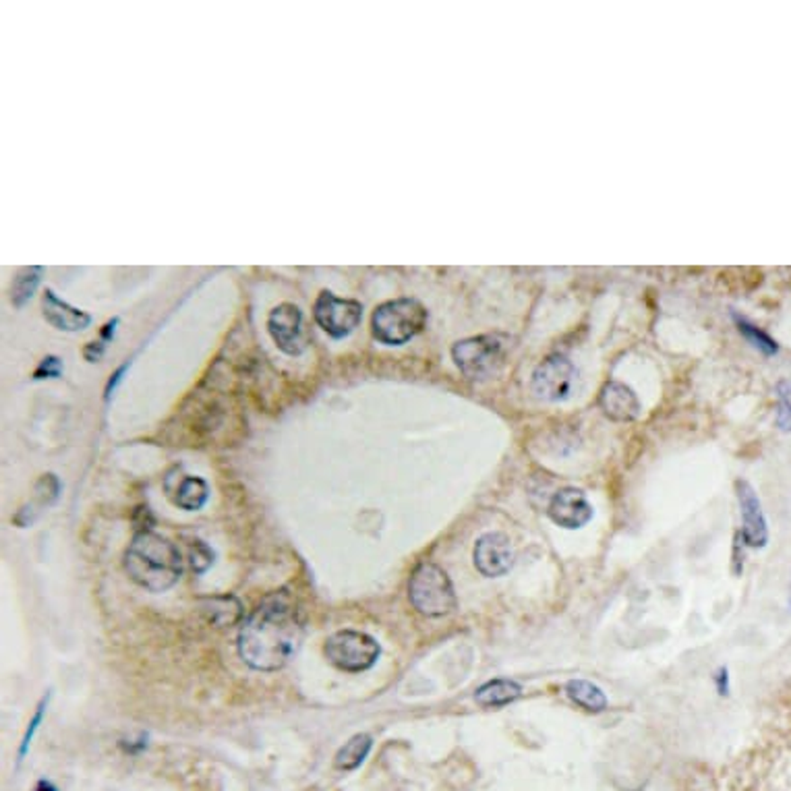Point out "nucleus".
Listing matches in <instances>:
<instances>
[{"label":"nucleus","mask_w":791,"mask_h":791,"mask_svg":"<svg viewBox=\"0 0 791 791\" xmlns=\"http://www.w3.org/2000/svg\"><path fill=\"white\" fill-rule=\"evenodd\" d=\"M303 638L298 609L286 591L259 603L238 634V653L257 671H276L289 663Z\"/></svg>","instance_id":"nucleus-1"},{"label":"nucleus","mask_w":791,"mask_h":791,"mask_svg":"<svg viewBox=\"0 0 791 791\" xmlns=\"http://www.w3.org/2000/svg\"><path fill=\"white\" fill-rule=\"evenodd\" d=\"M125 570L133 582L152 592H164L179 582L182 557L168 538L149 530L135 535L125 554Z\"/></svg>","instance_id":"nucleus-2"},{"label":"nucleus","mask_w":791,"mask_h":791,"mask_svg":"<svg viewBox=\"0 0 791 791\" xmlns=\"http://www.w3.org/2000/svg\"><path fill=\"white\" fill-rule=\"evenodd\" d=\"M427 325V309L417 298H394L375 307L371 317V332L378 342L387 346H402L419 336Z\"/></svg>","instance_id":"nucleus-3"},{"label":"nucleus","mask_w":791,"mask_h":791,"mask_svg":"<svg viewBox=\"0 0 791 791\" xmlns=\"http://www.w3.org/2000/svg\"><path fill=\"white\" fill-rule=\"evenodd\" d=\"M510 340L502 333H481L454 344L452 359L468 379H489L506 363Z\"/></svg>","instance_id":"nucleus-4"},{"label":"nucleus","mask_w":791,"mask_h":791,"mask_svg":"<svg viewBox=\"0 0 791 791\" xmlns=\"http://www.w3.org/2000/svg\"><path fill=\"white\" fill-rule=\"evenodd\" d=\"M408 599L414 609L427 618H441L454 611L456 592L446 570L438 564L425 562L417 565L408 582Z\"/></svg>","instance_id":"nucleus-5"},{"label":"nucleus","mask_w":791,"mask_h":791,"mask_svg":"<svg viewBox=\"0 0 791 791\" xmlns=\"http://www.w3.org/2000/svg\"><path fill=\"white\" fill-rule=\"evenodd\" d=\"M379 644L365 632L340 630L332 634L325 643V657L333 667L342 671H367L379 659Z\"/></svg>","instance_id":"nucleus-6"},{"label":"nucleus","mask_w":791,"mask_h":791,"mask_svg":"<svg viewBox=\"0 0 791 791\" xmlns=\"http://www.w3.org/2000/svg\"><path fill=\"white\" fill-rule=\"evenodd\" d=\"M313 317L327 336L340 340L357 330L363 319V305L351 298H338L330 290H322L313 305Z\"/></svg>","instance_id":"nucleus-7"},{"label":"nucleus","mask_w":791,"mask_h":791,"mask_svg":"<svg viewBox=\"0 0 791 791\" xmlns=\"http://www.w3.org/2000/svg\"><path fill=\"white\" fill-rule=\"evenodd\" d=\"M576 367L568 357L551 354L533 373V392L547 402L565 400L576 384Z\"/></svg>","instance_id":"nucleus-8"},{"label":"nucleus","mask_w":791,"mask_h":791,"mask_svg":"<svg viewBox=\"0 0 791 791\" xmlns=\"http://www.w3.org/2000/svg\"><path fill=\"white\" fill-rule=\"evenodd\" d=\"M268 330L276 346L290 357H298L307 349L303 330V313L297 305L282 303L271 309L268 317Z\"/></svg>","instance_id":"nucleus-9"},{"label":"nucleus","mask_w":791,"mask_h":791,"mask_svg":"<svg viewBox=\"0 0 791 791\" xmlns=\"http://www.w3.org/2000/svg\"><path fill=\"white\" fill-rule=\"evenodd\" d=\"M475 565L483 576H503L514 565V549L503 533H485L475 543Z\"/></svg>","instance_id":"nucleus-10"},{"label":"nucleus","mask_w":791,"mask_h":791,"mask_svg":"<svg viewBox=\"0 0 791 791\" xmlns=\"http://www.w3.org/2000/svg\"><path fill=\"white\" fill-rule=\"evenodd\" d=\"M549 518L564 529H581L592 518V506L582 489L564 487L549 502Z\"/></svg>","instance_id":"nucleus-11"},{"label":"nucleus","mask_w":791,"mask_h":791,"mask_svg":"<svg viewBox=\"0 0 791 791\" xmlns=\"http://www.w3.org/2000/svg\"><path fill=\"white\" fill-rule=\"evenodd\" d=\"M735 489H738L742 522H744L742 538H744L748 547H765L769 543V529L759 495H756L754 487L748 481H738Z\"/></svg>","instance_id":"nucleus-12"},{"label":"nucleus","mask_w":791,"mask_h":791,"mask_svg":"<svg viewBox=\"0 0 791 791\" xmlns=\"http://www.w3.org/2000/svg\"><path fill=\"white\" fill-rule=\"evenodd\" d=\"M599 406H601L605 417L618 422H630L638 419L640 414L638 396L622 381H609L603 386L601 394H599Z\"/></svg>","instance_id":"nucleus-13"},{"label":"nucleus","mask_w":791,"mask_h":791,"mask_svg":"<svg viewBox=\"0 0 791 791\" xmlns=\"http://www.w3.org/2000/svg\"><path fill=\"white\" fill-rule=\"evenodd\" d=\"M42 309L46 322L57 327V330L81 332L85 330V327H90L92 324V316H87L85 311L75 309V307H71L69 303L60 301L52 290L44 292Z\"/></svg>","instance_id":"nucleus-14"},{"label":"nucleus","mask_w":791,"mask_h":791,"mask_svg":"<svg viewBox=\"0 0 791 791\" xmlns=\"http://www.w3.org/2000/svg\"><path fill=\"white\" fill-rule=\"evenodd\" d=\"M520 697H522V688L512 680H491L475 692V700L479 702L481 707L487 708L506 707Z\"/></svg>","instance_id":"nucleus-15"},{"label":"nucleus","mask_w":791,"mask_h":791,"mask_svg":"<svg viewBox=\"0 0 791 791\" xmlns=\"http://www.w3.org/2000/svg\"><path fill=\"white\" fill-rule=\"evenodd\" d=\"M565 694H568V698L574 702V705L582 707L584 711L601 713L607 707V698L603 690L592 684V681L570 680L568 684H565Z\"/></svg>","instance_id":"nucleus-16"},{"label":"nucleus","mask_w":791,"mask_h":791,"mask_svg":"<svg viewBox=\"0 0 791 791\" xmlns=\"http://www.w3.org/2000/svg\"><path fill=\"white\" fill-rule=\"evenodd\" d=\"M174 503L187 512H195V510H201L206 506L208 497H209V489L206 485V481L200 479V476H185L179 485H176L174 491Z\"/></svg>","instance_id":"nucleus-17"},{"label":"nucleus","mask_w":791,"mask_h":791,"mask_svg":"<svg viewBox=\"0 0 791 791\" xmlns=\"http://www.w3.org/2000/svg\"><path fill=\"white\" fill-rule=\"evenodd\" d=\"M203 613L211 624L224 628V626H233L241 619L243 605L235 597H214L203 603Z\"/></svg>","instance_id":"nucleus-18"},{"label":"nucleus","mask_w":791,"mask_h":791,"mask_svg":"<svg viewBox=\"0 0 791 791\" xmlns=\"http://www.w3.org/2000/svg\"><path fill=\"white\" fill-rule=\"evenodd\" d=\"M371 746H373V742H371L369 735H365V733L354 735V738H351L342 748L338 750L333 765H336V769H340V770L359 769L360 765H363V760L367 759V754L371 752Z\"/></svg>","instance_id":"nucleus-19"},{"label":"nucleus","mask_w":791,"mask_h":791,"mask_svg":"<svg viewBox=\"0 0 791 791\" xmlns=\"http://www.w3.org/2000/svg\"><path fill=\"white\" fill-rule=\"evenodd\" d=\"M44 268L40 265H30V268H22L17 271V276L13 278L11 284V301L15 307H23L30 298L33 297V292L38 290L40 280H42Z\"/></svg>","instance_id":"nucleus-20"},{"label":"nucleus","mask_w":791,"mask_h":791,"mask_svg":"<svg viewBox=\"0 0 791 791\" xmlns=\"http://www.w3.org/2000/svg\"><path fill=\"white\" fill-rule=\"evenodd\" d=\"M738 327H740V332L750 340V342H752L756 349L762 351L765 354H775L777 351H779V346H777V342L769 336V333L759 330V327L752 325V324H748L746 319H738Z\"/></svg>","instance_id":"nucleus-21"},{"label":"nucleus","mask_w":791,"mask_h":791,"mask_svg":"<svg viewBox=\"0 0 791 791\" xmlns=\"http://www.w3.org/2000/svg\"><path fill=\"white\" fill-rule=\"evenodd\" d=\"M777 425L781 431H791V381H779L777 384Z\"/></svg>","instance_id":"nucleus-22"},{"label":"nucleus","mask_w":791,"mask_h":791,"mask_svg":"<svg viewBox=\"0 0 791 791\" xmlns=\"http://www.w3.org/2000/svg\"><path fill=\"white\" fill-rule=\"evenodd\" d=\"M211 564V551L208 549V545H203L201 541H195L193 547H191V568L193 572H206Z\"/></svg>","instance_id":"nucleus-23"},{"label":"nucleus","mask_w":791,"mask_h":791,"mask_svg":"<svg viewBox=\"0 0 791 791\" xmlns=\"http://www.w3.org/2000/svg\"><path fill=\"white\" fill-rule=\"evenodd\" d=\"M60 371H63V365H60V359L57 357H46L40 367L33 373L36 379H44V378H58Z\"/></svg>","instance_id":"nucleus-24"},{"label":"nucleus","mask_w":791,"mask_h":791,"mask_svg":"<svg viewBox=\"0 0 791 791\" xmlns=\"http://www.w3.org/2000/svg\"><path fill=\"white\" fill-rule=\"evenodd\" d=\"M42 715H44V702H42V705H40L36 717H33V721L30 723V729H27V733H25V738H23V746H22V756L27 752V746L31 744V738H33V733H36L40 721H42Z\"/></svg>","instance_id":"nucleus-25"},{"label":"nucleus","mask_w":791,"mask_h":791,"mask_svg":"<svg viewBox=\"0 0 791 791\" xmlns=\"http://www.w3.org/2000/svg\"><path fill=\"white\" fill-rule=\"evenodd\" d=\"M104 351H106V344L102 342H87L85 344V349H84V357L90 360V363H98V360L102 359V354H104Z\"/></svg>","instance_id":"nucleus-26"},{"label":"nucleus","mask_w":791,"mask_h":791,"mask_svg":"<svg viewBox=\"0 0 791 791\" xmlns=\"http://www.w3.org/2000/svg\"><path fill=\"white\" fill-rule=\"evenodd\" d=\"M125 369L127 367H120V369L112 375V379H111V384H108V387H106V398H111V394L114 392V387H117V384L120 381V375L125 373Z\"/></svg>","instance_id":"nucleus-27"},{"label":"nucleus","mask_w":791,"mask_h":791,"mask_svg":"<svg viewBox=\"0 0 791 791\" xmlns=\"http://www.w3.org/2000/svg\"><path fill=\"white\" fill-rule=\"evenodd\" d=\"M117 324H119V319H112V322H108L104 325V330H102V338L111 340V336H114V325H117Z\"/></svg>","instance_id":"nucleus-28"},{"label":"nucleus","mask_w":791,"mask_h":791,"mask_svg":"<svg viewBox=\"0 0 791 791\" xmlns=\"http://www.w3.org/2000/svg\"><path fill=\"white\" fill-rule=\"evenodd\" d=\"M33 791H57V787H54L50 781H40L38 787L33 789Z\"/></svg>","instance_id":"nucleus-29"}]
</instances>
